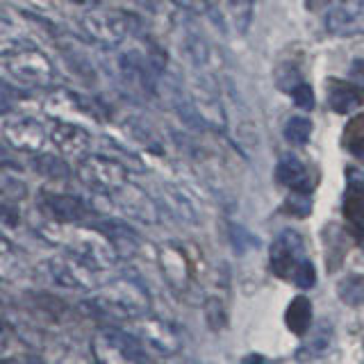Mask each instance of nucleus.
<instances>
[{"label": "nucleus", "mask_w": 364, "mask_h": 364, "mask_svg": "<svg viewBox=\"0 0 364 364\" xmlns=\"http://www.w3.org/2000/svg\"><path fill=\"white\" fill-rule=\"evenodd\" d=\"M7 73L26 87H50L57 77V71L48 55L37 50L34 46H23V48L3 55Z\"/></svg>", "instance_id": "f257e3e1"}, {"label": "nucleus", "mask_w": 364, "mask_h": 364, "mask_svg": "<svg viewBox=\"0 0 364 364\" xmlns=\"http://www.w3.org/2000/svg\"><path fill=\"white\" fill-rule=\"evenodd\" d=\"M80 23H82L87 37L91 41L105 46V48H117L130 32V16L123 14V11L105 9V7L89 9Z\"/></svg>", "instance_id": "f03ea898"}, {"label": "nucleus", "mask_w": 364, "mask_h": 364, "mask_svg": "<svg viewBox=\"0 0 364 364\" xmlns=\"http://www.w3.org/2000/svg\"><path fill=\"white\" fill-rule=\"evenodd\" d=\"M77 176L87 187L112 193L128 182V168L107 155H85L77 162Z\"/></svg>", "instance_id": "7ed1b4c3"}, {"label": "nucleus", "mask_w": 364, "mask_h": 364, "mask_svg": "<svg viewBox=\"0 0 364 364\" xmlns=\"http://www.w3.org/2000/svg\"><path fill=\"white\" fill-rule=\"evenodd\" d=\"M100 307H105V312H114L119 316H134L144 310H148V296L136 282L130 280H117L109 287L100 291L96 299Z\"/></svg>", "instance_id": "20e7f679"}, {"label": "nucleus", "mask_w": 364, "mask_h": 364, "mask_svg": "<svg viewBox=\"0 0 364 364\" xmlns=\"http://www.w3.org/2000/svg\"><path fill=\"white\" fill-rule=\"evenodd\" d=\"M303 255H305L303 237L294 230L280 232L271 246V267H273V271H276V276L291 280L296 267L305 259Z\"/></svg>", "instance_id": "39448f33"}, {"label": "nucleus", "mask_w": 364, "mask_h": 364, "mask_svg": "<svg viewBox=\"0 0 364 364\" xmlns=\"http://www.w3.org/2000/svg\"><path fill=\"white\" fill-rule=\"evenodd\" d=\"M119 71L123 82L139 94L153 96L157 91V73L153 71L151 62L139 53H123L119 57Z\"/></svg>", "instance_id": "423d86ee"}, {"label": "nucleus", "mask_w": 364, "mask_h": 364, "mask_svg": "<svg viewBox=\"0 0 364 364\" xmlns=\"http://www.w3.org/2000/svg\"><path fill=\"white\" fill-rule=\"evenodd\" d=\"M328 30L337 37H353L364 32V0H337L328 11Z\"/></svg>", "instance_id": "0eeeda50"}, {"label": "nucleus", "mask_w": 364, "mask_h": 364, "mask_svg": "<svg viewBox=\"0 0 364 364\" xmlns=\"http://www.w3.org/2000/svg\"><path fill=\"white\" fill-rule=\"evenodd\" d=\"M5 141L21 153H41L46 144V130L37 119H14L5 125Z\"/></svg>", "instance_id": "6e6552de"}, {"label": "nucleus", "mask_w": 364, "mask_h": 364, "mask_svg": "<svg viewBox=\"0 0 364 364\" xmlns=\"http://www.w3.org/2000/svg\"><path fill=\"white\" fill-rule=\"evenodd\" d=\"M112 198L117 200L119 208L130 214L132 219H139L144 223H155L157 221V208L151 200V196L141 189L132 185V182H125L117 191H112Z\"/></svg>", "instance_id": "1a4fd4ad"}, {"label": "nucleus", "mask_w": 364, "mask_h": 364, "mask_svg": "<svg viewBox=\"0 0 364 364\" xmlns=\"http://www.w3.org/2000/svg\"><path fill=\"white\" fill-rule=\"evenodd\" d=\"M75 255L80 257V262L98 269H107L117 262V250L107 242V237L102 232L96 235H80L73 244Z\"/></svg>", "instance_id": "9d476101"}, {"label": "nucleus", "mask_w": 364, "mask_h": 364, "mask_svg": "<svg viewBox=\"0 0 364 364\" xmlns=\"http://www.w3.org/2000/svg\"><path fill=\"white\" fill-rule=\"evenodd\" d=\"M39 208L50 216V219L60 223H75L87 216V205L68 193H53V191H41L39 196Z\"/></svg>", "instance_id": "9b49d317"}, {"label": "nucleus", "mask_w": 364, "mask_h": 364, "mask_svg": "<svg viewBox=\"0 0 364 364\" xmlns=\"http://www.w3.org/2000/svg\"><path fill=\"white\" fill-rule=\"evenodd\" d=\"M50 139L60 148V153L64 157H75V159H82L89 153V146H91L89 132L71 121H57L50 132Z\"/></svg>", "instance_id": "f8f14e48"}, {"label": "nucleus", "mask_w": 364, "mask_h": 364, "mask_svg": "<svg viewBox=\"0 0 364 364\" xmlns=\"http://www.w3.org/2000/svg\"><path fill=\"white\" fill-rule=\"evenodd\" d=\"M96 230L107 237V242L114 246L117 255H121V257H132L136 250H139V244H141L139 237H136V232H132L130 228L121 221H114V219L100 221L96 225Z\"/></svg>", "instance_id": "ddd939ff"}, {"label": "nucleus", "mask_w": 364, "mask_h": 364, "mask_svg": "<svg viewBox=\"0 0 364 364\" xmlns=\"http://www.w3.org/2000/svg\"><path fill=\"white\" fill-rule=\"evenodd\" d=\"M171 102H173V109L178 112V117L180 121L187 125V128L191 130H196V132H203V130H208L210 125L208 121L203 119V114L196 105V100H193L187 91H182L178 87L171 89Z\"/></svg>", "instance_id": "4468645a"}, {"label": "nucleus", "mask_w": 364, "mask_h": 364, "mask_svg": "<svg viewBox=\"0 0 364 364\" xmlns=\"http://www.w3.org/2000/svg\"><path fill=\"white\" fill-rule=\"evenodd\" d=\"M328 105L337 114H348L362 105V94H360V89L350 82H330Z\"/></svg>", "instance_id": "2eb2a0df"}, {"label": "nucleus", "mask_w": 364, "mask_h": 364, "mask_svg": "<svg viewBox=\"0 0 364 364\" xmlns=\"http://www.w3.org/2000/svg\"><path fill=\"white\" fill-rule=\"evenodd\" d=\"M344 216L353 235L364 239V185H350L344 198Z\"/></svg>", "instance_id": "dca6fc26"}, {"label": "nucleus", "mask_w": 364, "mask_h": 364, "mask_svg": "<svg viewBox=\"0 0 364 364\" xmlns=\"http://www.w3.org/2000/svg\"><path fill=\"white\" fill-rule=\"evenodd\" d=\"M276 178H278L280 185H284V187L303 191L305 180H307L305 164L296 155H282L278 166H276Z\"/></svg>", "instance_id": "f3484780"}, {"label": "nucleus", "mask_w": 364, "mask_h": 364, "mask_svg": "<svg viewBox=\"0 0 364 364\" xmlns=\"http://www.w3.org/2000/svg\"><path fill=\"white\" fill-rule=\"evenodd\" d=\"M284 321H287V328L291 330V333L305 335L312 326V303L307 301L305 296H296L287 307Z\"/></svg>", "instance_id": "a211bd4d"}, {"label": "nucleus", "mask_w": 364, "mask_h": 364, "mask_svg": "<svg viewBox=\"0 0 364 364\" xmlns=\"http://www.w3.org/2000/svg\"><path fill=\"white\" fill-rule=\"evenodd\" d=\"M32 166L39 176L48 178V180H66L71 176V168H68L64 157H57L50 153H37V157L32 159Z\"/></svg>", "instance_id": "6ab92c4d"}, {"label": "nucleus", "mask_w": 364, "mask_h": 364, "mask_svg": "<svg viewBox=\"0 0 364 364\" xmlns=\"http://www.w3.org/2000/svg\"><path fill=\"white\" fill-rule=\"evenodd\" d=\"M123 128H125V132H128L134 141L144 144L146 148H151V151H155V153H162V146H159V136L155 134V130L151 128V125L144 123V119H136V117L125 119Z\"/></svg>", "instance_id": "aec40b11"}, {"label": "nucleus", "mask_w": 364, "mask_h": 364, "mask_svg": "<svg viewBox=\"0 0 364 364\" xmlns=\"http://www.w3.org/2000/svg\"><path fill=\"white\" fill-rule=\"evenodd\" d=\"M312 134V121L305 117H294L284 125V139L294 146H305Z\"/></svg>", "instance_id": "412c9836"}, {"label": "nucleus", "mask_w": 364, "mask_h": 364, "mask_svg": "<svg viewBox=\"0 0 364 364\" xmlns=\"http://www.w3.org/2000/svg\"><path fill=\"white\" fill-rule=\"evenodd\" d=\"M344 146H346L348 151H350L353 155H355V157H362V159H364V117L353 119V121L346 125Z\"/></svg>", "instance_id": "4be33fe9"}, {"label": "nucleus", "mask_w": 364, "mask_h": 364, "mask_svg": "<svg viewBox=\"0 0 364 364\" xmlns=\"http://www.w3.org/2000/svg\"><path fill=\"white\" fill-rule=\"evenodd\" d=\"M253 5L255 0H228L230 7V16L235 21V26L239 32H246L250 26V16H253Z\"/></svg>", "instance_id": "5701e85b"}, {"label": "nucleus", "mask_w": 364, "mask_h": 364, "mask_svg": "<svg viewBox=\"0 0 364 364\" xmlns=\"http://www.w3.org/2000/svg\"><path fill=\"white\" fill-rule=\"evenodd\" d=\"M339 296L348 305L364 303V276H350L339 284Z\"/></svg>", "instance_id": "b1692460"}, {"label": "nucleus", "mask_w": 364, "mask_h": 364, "mask_svg": "<svg viewBox=\"0 0 364 364\" xmlns=\"http://www.w3.org/2000/svg\"><path fill=\"white\" fill-rule=\"evenodd\" d=\"M303 82V77L299 73V68L294 64H280L276 71V85L284 94H291V91Z\"/></svg>", "instance_id": "393cba45"}, {"label": "nucleus", "mask_w": 364, "mask_h": 364, "mask_svg": "<svg viewBox=\"0 0 364 364\" xmlns=\"http://www.w3.org/2000/svg\"><path fill=\"white\" fill-rule=\"evenodd\" d=\"M284 210H287L289 214L301 216V219H303V216H307V214L312 212V200H310V196H307V193L294 189V193H289L287 200H284Z\"/></svg>", "instance_id": "a878e982"}, {"label": "nucleus", "mask_w": 364, "mask_h": 364, "mask_svg": "<svg viewBox=\"0 0 364 364\" xmlns=\"http://www.w3.org/2000/svg\"><path fill=\"white\" fill-rule=\"evenodd\" d=\"M26 193L28 189L21 180L11 178L7 173H0V196L9 200H18V198H26Z\"/></svg>", "instance_id": "bb28decb"}, {"label": "nucleus", "mask_w": 364, "mask_h": 364, "mask_svg": "<svg viewBox=\"0 0 364 364\" xmlns=\"http://www.w3.org/2000/svg\"><path fill=\"white\" fill-rule=\"evenodd\" d=\"M291 282L296 284V287H301V289H310L312 284L316 282V271H314L310 259H303L301 264L296 267L294 276H291Z\"/></svg>", "instance_id": "cd10ccee"}, {"label": "nucleus", "mask_w": 364, "mask_h": 364, "mask_svg": "<svg viewBox=\"0 0 364 364\" xmlns=\"http://www.w3.org/2000/svg\"><path fill=\"white\" fill-rule=\"evenodd\" d=\"M291 96H294L296 107H301V109H305V112L314 109V91H312V87L307 85V82H301L299 87H296V89L291 91Z\"/></svg>", "instance_id": "c85d7f7f"}, {"label": "nucleus", "mask_w": 364, "mask_h": 364, "mask_svg": "<svg viewBox=\"0 0 364 364\" xmlns=\"http://www.w3.org/2000/svg\"><path fill=\"white\" fill-rule=\"evenodd\" d=\"M176 3L191 9V11H208L219 5V0H176Z\"/></svg>", "instance_id": "c756f323"}, {"label": "nucleus", "mask_w": 364, "mask_h": 364, "mask_svg": "<svg viewBox=\"0 0 364 364\" xmlns=\"http://www.w3.org/2000/svg\"><path fill=\"white\" fill-rule=\"evenodd\" d=\"M132 3L139 5L146 11H151V14H157L159 11V0H132Z\"/></svg>", "instance_id": "7c9ffc66"}, {"label": "nucleus", "mask_w": 364, "mask_h": 364, "mask_svg": "<svg viewBox=\"0 0 364 364\" xmlns=\"http://www.w3.org/2000/svg\"><path fill=\"white\" fill-rule=\"evenodd\" d=\"M328 3H330V0H305V7L310 11H321Z\"/></svg>", "instance_id": "2f4dec72"}, {"label": "nucleus", "mask_w": 364, "mask_h": 364, "mask_svg": "<svg viewBox=\"0 0 364 364\" xmlns=\"http://www.w3.org/2000/svg\"><path fill=\"white\" fill-rule=\"evenodd\" d=\"M244 364H271V362L264 360V358H259V355H250Z\"/></svg>", "instance_id": "473e14b6"}, {"label": "nucleus", "mask_w": 364, "mask_h": 364, "mask_svg": "<svg viewBox=\"0 0 364 364\" xmlns=\"http://www.w3.org/2000/svg\"><path fill=\"white\" fill-rule=\"evenodd\" d=\"M5 21V11L3 9H0V23H3Z\"/></svg>", "instance_id": "72a5a7b5"}, {"label": "nucleus", "mask_w": 364, "mask_h": 364, "mask_svg": "<svg viewBox=\"0 0 364 364\" xmlns=\"http://www.w3.org/2000/svg\"><path fill=\"white\" fill-rule=\"evenodd\" d=\"M30 364H43V362H39V360H30Z\"/></svg>", "instance_id": "f704fd0d"}]
</instances>
